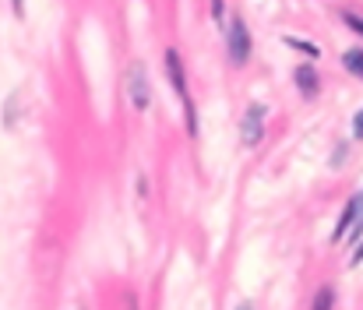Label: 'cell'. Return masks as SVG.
<instances>
[{
  "label": "cell",
  "mask_w": 363,
  "mask_h": 310,
  "mask_svg": "<svg viewBox=\"0 0 363 310\" xmlns=\"http://www.w3.org/2000/svg\"><path fill=\"white\" fill-rule=\"evenodd\" d=\"M166 71H169V82L177 85L180 99H184V109H187V131L194 134V103H191V92H187V82H184V64H180L177 50H166Z\"/></svg>",
  "instance_id": "obj_1"
},
{
  "label": "cell",
  "mask_w": 363,
  "mask_h": 310,
  "mask_svg": "<svg viewBox=\"0 0 363 310\" xmlns=\"http://www.w3.org/2000/svg\"><path fill=\"white\" fill-rule=\"evenodd\" d=\"M127 89H130V103L138 106V109H148L152 89H148V74H145L141 64H130V71H127Z\"/></svg>",
  "instance_id": "obj_2"
},
{
  "label": "cell",
  "mask_w": 363,
  "mask_h": 310,
  "mask_svg": "<svg viewBox=\"0 0 363 310\" xmlns=\"http://www.w3.org/2000/svg\"><path fill=\"white\" fill-rule=\"evenodd\" d=\"M230 57H233V64H243V60L250 57V35H247L243 18H233V21H230Z\"/></svg>",
  "instance_id": "obj_3"
},
{
  "label": "cell",
  "mask_w": 363,
  "mask_h": 310,
  "mask_svg": "<svg viewBox=\"0 0 363 310\" xmlns=\"http://www.w3.org/2000/svg\"><path fill=\"white\" fill-rule=\"evenodd\" d=\"M261 131H264V109L261 106H250L247 113H243V145H257L261 141Z\"/></svg>",
  "instance_id": "obj_4"
},
{
  "label": "cell",
  "mask_w": 363,
  "mask_h": 310,
  "mask_svg": "<svg viewBox=\"0 0 363 310\" xmlns=\"http://www.w3.org/2000/svg\"><path fill=\"white\" fill-rule=\"evenodd\" d=\"M296 85L303 96H318V74L311 67H296Z\"/></svg>",
  "instance_id": "obj_5"
},
{
  "label": "cell",
  "mask_w": 363,
  "mask_h": 310,
  "mask_svg": "<svg viewBox=\"0 0 363 310\" xmlns=\"http://www.w3.org/2000/svg\"><path fill=\"white\" fill-rule=\"evenodd\" d=\"M342 60H346V67H350L353 74H360V78H363V50H350Z\"/></svg>",
  "instance_id": "obj_6"
},
{
  "label": "cell",
  "mask_w": 363,
  "mask_h": 310,
  "mask_svg": "<svg viewBox=\"0 0 363 310\" xmlns=\"http://www.w3.org/2000/svg\"><path fill=\"white\" fill-rule=\"evenodd\" d=\"M332 304H335V289L325 286V289L318 293V300H314V310H332Z\"/></svg>",
  "instance_id": "obj_7"
},
{
  "label": "cell",
  "mask_w": 363,
  "mask_h": 310,
  "mask_svg": "<svg viewBox=\"0 0 363 310\" xmlns=\"http://www.w3.org/2000/svg\"><path fill=\"white\" fill-rule=\"evenodd\" d=\"M353 131H357V138H363V109L357 113V120H353Z\"/></svg>",
  "instance_id": "obj_8"
},
{
  "label": "cell",
  "mask_w": 363,
  "mask_h": 310,
  "mask_svg": "<svg viewBox=\"0 0 363 310\" xmlns=\"http://www.w3.org/2000/svg\"><path fill=\"white\" fill-rule=\"evenodd\" d=\"M346 21H350L357 32H363V18H357V14H346Z\"/></svg>",
  "instance_id": "obj_9"
},
{
  "label": "cell",
  "mask_w": 363,
  "mask_h": 310,
  "mask_svg": "<svg viewBox=\"0 0 363 310\" xmlns=\"http://www.w3.org/2000/svg\"><path fill=\"white\" fill-rule=\"evenodd\" d=\"M360 261H363V243L357 247V250H353V265H360Z\"/></svg>",
  "instance_id": "obj_10"
},
{
  "label": "cell",
  "mask_w": 363,
  "mask_h": 310,
  "mask_svg": "<svg viewBox=\"0 0 363 310\" xmlns=\"http://www.w3.org/2000/svg\"><path fill=\"white\" fill-rule=\"evenodd\" d=\"M237 310H250V307H237Z\"/></svg>",
  "instance_id": "obj_11"
}]
</instances>
